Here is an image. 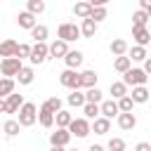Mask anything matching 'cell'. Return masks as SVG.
Listing matches in <instances>:
<instances>
[{
	"instance_id": "obj_2",
	"label": "cell",
	"mask_w": 151,
	"mask_h": 151,
	"mask_svg": "<svg viewBox=\"0 0 151 151\" xmlns=\"http://www.w3.org/2000/svg\"><path fill=\"white\" fill-rule=\"evenodd\" d=\"M146 80H149V73L144 71V68H127L125 73H123V83L125 85H146Z\"/></svg>"
},
{
	"instance_id": "obj_24",
	"label": "cell",
	"mask_w": 151,
	"mask_h": 151,
	"mask_svg": "<svg viewBox=\"0 0 151 151\" xmlns=\"http://www.w3.org/2000/svg\"><path fill=\"white\" fill-rule=\"evenodd\" d=\"M130 66H132V59H130L127 54H118V57H116V61H113V68H116L118 73H125Z\"/></svg>"
},
{
	"instance_id": "obj_28",
	"label": "cell",
	"mask_w": 151,
	"mask_h": 151,
	"mask_svg": "<svg viewBox=\"0 0 151 151\" xmlns=\"http://www.w3.org/2000/svg\"><path fill=\"white\" fill-rule=\"evenodd\" d=\"M66 101L71 106H83L85 104V92H80V87H76V90H71V94H68Z\"/></svg>"
},
{
	"instance_id": "obj_16",
	"label": "cell",
	"mask_w": 151,
	"mask_h": 151,
	"mask_svg": "<svg viewBox=\"0 0 151 151\" xmlns=\"http://www.w3.org/2000/svg\"><path fill=\"white\" fill-rule=\"evenodd\" d=\"M94 33H97V21L92 17H85L83 24H80V35L83 38H94Z\"/></svg>"
},
{
	"instance_id": "obj_37",
	"label": "cell",
	"mask_w": 151,
	"mask_h": 151,
	"mask_svg": "<svg viewBox=\"0 0 151 151\" xmlns=\"http://www.w3.org/2000/svg\"><path fill=\"white\" fill-rule=\"evenodd\" d=\"M111 94H113V99H118V97L127 94V85H125L123 80H118V83H111Z\"/></svg>"
},
{
	"instance_id": "obj_30",
	"label": "cell",
	"mask_w": 151,
	"mask_h": 151,
	"mask_svg": "<svg viewBox=\"0 0 151 151\" xmlns=\"http://www.w3.org/2000/svg\"><path fill=\"white\" fill-rule=\"evenodd\" d=\"M19 120H14V118H9V120H5L2 123V132L7 134V137H14V134H19Z\"/></svg>"
},
{
	"instance_id": "obj_32",
	"label": "cell",
	"mask_w": 151,
	"mask_h": 151,
	"mask_svg": "<svg viewBox=\"0 0 151 151\" xmlns=\"http://www.w3.org/2000/svg\"><path fill=\"white\" fill-rule=\"evenodd\" d=\"M146 21H149V12L139 7V9L132 14V26H146Z\"/></svg>"
},
{
	"instance_id": "obj_6",
	"label": "cell",
	"mask_w": 151,
	"mask_h": 151,
	"mask_svg": "<svg viewBox=\"0 0 151 151\" xmlns=\"http://www.w3.org/2000/svg\"><path fill=\"white\" fill-rule=\"evenodd\" d=\"M57 35L61 38V40H66V42H71V40H78L80 38V26H76V24H59V28H57Z\"/></svg>"
},
{
	"instance_id": "obj_34",
	"label": "cell",
	"mask_w": 151,
	"mask_h": 151,
	"mask_svg": "<svg viewBox=\"0 0 151 151\" xmlns=\"http://www.w3.org/2000/svg\"><path fill=\"white\" fill-rule=\"evenodd\" d=\"M85 101H101V90L97 87V85H92V87H85Z\"/></svg>"
},
{
	"instance_id": "obj_41",
	"label": "cell",
	"mask_w": 151,
	"mask_h": 151,
	"mask_svg": "<svg viewBox=\"0 0 151 151\" xmlns=\"http://www.w3.org/2000/svg\"><path fill=\"white\" fill-rule=\"evenodd\" d=\"M109 149H111V151H123V149H125V142L118 139V137H113V139L109 142Z\"/></svg>"
},
{
	"instance_id": "obj_22",
	"label": "cell",
	"mask_w": 151,
	"mask_h": 151,
	"mask_svg": "<svg viewBox=\"0 0 151 151\" xmlns=\"http://www.w3.org/2000/svg\"><path fill=\"white\" fill-rule=\"evenodd\" d=\"M109 50H111L113 57H118V54H127V42H125L123 38H116V40H111Z\"/></svg>"
},
{
	"instance_id": "obj_26",
	"label": "cell",
	"mask_w": 151,
	"mask_h": 151,
	"mask_svg": "<svg viewBox=\"0 0 151 151\" xmlns=\"http://www.w3.org/2000/svg\"><path fill=\"white\" fill-rule=\"evenodd\" d=\"M71 120H73V116H71L68 111H64V109H59V111L54 113V123H57V127H68Z\"/></svg>"
},
{
	"instance_id": "obj_47",
	"label": "cell",
	"mask_w": 151,
	"mask_h": 151,
	"mask_svg": "<svg viewBox=\"0 0 151 151\" xmlns=\"http://www.w3.org/2000/svg\"><path fill=\"white\" fill-rule=\"evenodd\" d=\"M146 12H149V19H151V7H149V9H146Z\"/></svg>"
},
{
	"instance_id": "obj_19",
	"label": "cell",
	"mask_w": 151,
	"mask_h": 151,
	"mask_svg": "<svg viewBox=\"0 0 151 151\" xmlns=\"http://www.w3.org/2000/svg\"><path fill=\"white\" fill-rule=\"evenodd\" d=\"M132 101L134 104H144V101H149V90L144 87V85H132Z\"/></svg>"
},
{
	"instance_id": "obj_48",
	"label": "cell",
	"mask_w": 151,
	"mask_h": 151,
	"mask_svg": "<svg viewBox=\"0 0 151 151\" xmlns=\"http://www.w3.org/2000/svg\"><path fill=\"white\" fill-rule=\"evenodd\" d=\"M149 45H151V42H149Z\"/></svg>"
},
{
	"instance_id": "obj_12",
	"label": "cell",
	"mask_w": 151,
	"mask_h": 151,
	"mask_svg": "<svg viewBox=\"0 0 151 151\" xmlns=\"http://www.w3.org/2000/svg\"><path fill=\"white\" fill-rule=\"evenodd\" d=\"M134 125H137V118H134L132 111H120L118 113V127L120 130H134Z\"/></svg>"
},
{
	"instance_id": "obj_1",
	"label": "cell",
	"mask_w": 151,
	"mask_h": 151,
	"mask_svg": "<svg viewBox=\"0 0 151 151\" xmlns=\"http://www.w3.org/2000/svg\"><path fill=\"white\" fill-rule=\"evenodd\" d=\"M17 113H19L17 120H19L21 127H31V125L38 120V109H35V104H31V101H24V104L19 106Z\"/></svg>"
},
{
	"instance_id": "obj_7",
	"label": "cell",
	"mask_w": 151,
	"mask_h": 151,
	"mask_svg": "<svg viewBox=\"0 0 151 151\" xmlns=\"http://www.w3.org/2000/svg\"><path fill=\"white\" fill-rule=\"evenodd\" d=\"M31 64H42L45 59H50V52H47V42L45 40H35V45L31 47Z\"/></svg>"
},
{
	"instance_id": "obj_42",
	"label": "cell",
	"mask_w": 151,
	"mask_h": 151,
	"mask_svg": "<svg viewBox=\"0 0 151 151\" xmlns=\"http://www.w3.org/2000/svg\"><path fill=\"white\" fill-rule=\"evenodd\" d=\"M134 149H137V151H151V144H146V142H139Z\"/></svg>"
},
{
	"instance_id": "obj_17",
	"label": "cell",
	"mask_w": 151,
	"mask_h": 151,
	"mask_svg": "<svg viewBox=\"0 0 151 151\" xmlns=\"http://www.w3.org/2000/svg\"><path fill=\"white\" fill-rule=\"evenodd\" d=\"M83 52H78V50H68L66 54H64V61H66V66L68 68H78L80 64H83Z\"/></svg>"
},
{
	"instance_id": "obj_38",
	"label": "cell",
	"mask_w": 151,
	"mask_h": 151,
	"mask_svg": "<svg viewBox=\"0 0 151 151\" xmlns=\"http://www.w3.org/2000/svg\"><path fill=\"white\" fill-rule=\"evenodd\" d=\"M132 106H134V101H132V97H130V94L118 97V109H120V111H132Z\"/></svg>"
},
{
	"instance_id": "obj_45",
	"label": "cell",
	"mask_w": 151,
	"mask_h": 151,
	"mask_svg": "<svg viewBox=\"0 0 151 151\" xmlns=\"http://www.w3.org/2000/svg\"><path fill=\"white\" fill-rule=\"evenodd\" d=\"M87 2H90V5H106L109 0H87Z\"/></svg>"
},
{
	"instance_id": "obj_43",
	"label": "cell",
	"mask_w": 151,
	"mask_h": 151,
	"mask_svg": "<svg viewBox=\"0 0 151 151\" xmlns=\"http://www.w3.org/2000/svg\"><path fill=\"white\" fill-rule=\"evenodd\" d=\"M144 71L151 76V57H146V59H144Z\"/></svg>"
},
{
	"instance_id": "obj_13",
	"label": "cell",
	"mask_w": 151,
	"mask_h": 151,
	"mask_svg": "<svg viewBox=\"0 0 151 151\" xmlns=\"http://www.w3.org/2000/svg\"><path fill=\"white\" fill-rule=\"evenodd\" d=\"M17 24H19V28H26V31H31V28H33L38 21H35V14L26 9V12H19V14H17Z\"/></svg>"
},
{
	"instance_id": "obj_25",
	"label": "cell",
	"mask_w": 151,
	"mask_h": 151,
	"mask_svg": "<svg viewBox=\"0 0 151 151\" xmlns=\"http://www.w3.org/2000/svg\"><path fill=\"white\" fill-rule=\"evenodd\" d=\"M17 80H19V85H31L33 83V68L31 66H21L19 73H17Z\"/></svg>"
},
{
	"instance_id": "obj_36",
	"label": "cell",
	"mask_w": 151,
	"mask_h": 151,
	"mask_svg": "<svg viewBox=\"0 0 151 151\" xmlns=\"http://www.w3.org/2000/svg\"><path fill=\"white\" fill-rule=\"evenodd\" d=\"M90 17H92L97 24H99V21H104V19H106V5H92Z\"/></svg>"
},
{
	"instance_id": "obj_49",
	"label": "cell",
	"mask_w": 151,
	"mask_h": 151,
	"mask_svg": "<svg viewBox=\"0 0 151 151\" xmlns=\"http://www.w3.org/2000/svg\"><path fill=\"white\" fill-rule=\"evenodd\" d=\"M0 127H2V125H0Z\"/></svg>"
},
{
	"instance_id": "obj_33",
	"label": "cell",
	"mask_w": 151,
	"mask_h": 151,
	"mask_svg": "<svg viewBox=\"0 0 151 151\" xmlns=\"http://www.w3.org/2000/svg\"><path fill=\"white\" fill-rule=\"evenodd\" d=\"M47 26H42V24H35L33 28H31V38L33 40H47Z\"/></svg>"
},
{
	"instance_id": "obj_10",
	"label": "cell",
	"mask_w": 151,
	"mask_h": 151,
	"mask_svg": "<svg viewBox=\"0 0 151 151\" xmlns=\"http://www.w3.org/2000/svg\"><path fill=\"white\" fill-rule=\"evenodd\" d=\"M132 38H134L137 45H144V47L151 42V33H149L146 26H132Z\"/></svg>"
},
{
	"instance_id": "obj_9",
	"label": "cell",
	"mask_w": 151,
	"mask_h": 151,
	"mask_svg": "<svg viewBox=\"0 0 151 151\" xmlns=\"http://www.w3.org/2000/svg\"><path fill=\"white\" fill-rule=\"evenodd\" d=\"M47 52H50L52 59H64V54L68 52V42L59 38V40H54L52 45H47Z\"/></svg>"
},
{
	"instance_id": "obj_27",
	"label": "cell",
	"mask_w": 151,
	"mask_h": 151,
	"mask_svg": "<svg viewBox=\"0 0 151 151\" xmlns=\"http://www.w3.org/2000/svg\"><path fill=\"white\" fill-rule=\"evenodd\" d=\"M17 45L19 42H14V40H2L0 42V57H14L17 54Z\"/></svg>"
},
{
	"instance_id": "obj_4",
	"label": "cell",
	"mask_w": 151,
	"mask_h": 151,
	"mask_svg": "<svg viewBox=\"0 0 151 151\" xmlns=\"http://www.w3.org/2000/svg\"><path fill=\"white\" fill-rule=\"evenodd\" d=\"M68 130H71V134H76L78 139L87 137V134L92 132V127H90V118H73V120L68 123Z\"/></svg>"
},
{
	"instance_id": "obj_44",
	"label": "cell",
	"mask_w": 151,
	"mask_h": 151,
	"mask_svg": "<svg viewBox=\"0 0 151 151\" xmlns=\"http://www.w3.org/2000/svg\"><path fill=\"white\" fill-rule=\"evenodd\" d=\"M139 7H142V9H149V7H151V0H139Z\"/></svg>"
},
{
	"instance_id": "obj_23",
	"label": "cell",
	"mask_w": 151,
	"mask_h": 151,
	"mask_svg": "<svg viewBox=\"0 0 151 151\" xmlns=\"http://www.w3.org/2000/svg\"><path fill=\"white\" fill-rule=\"evenodd\" d=\"M127 57H130L132 61H144L149 54H146V47H144V45H134L132 50L127 47Z\"/></svg>"
},
{
	"instance_id": "obj_40",
	"label": "cell",
	"mask_w": 151,
	"mask_h": 151,
	"mask_svg": "<svg viewBox=\"0 0 151 151\" xmlns=\"http://www.w3.org/2000/svg\"><path fill=\"white\" fill-rule=\"evenodd\" d=\"M17 57H19V59H26V57H31V45H26V42H19V45H17Z\"/></svg>"
},
{
	"instance_id": "obj_29",
	"label": "cell",
	"mask_w": 151,
	"mask_h": 151,
	"mask_svg": "<svg viewBox=\"0 0 151 151\" xmlns=\"http://www.w3.org/2000/svg\"><path fill=\"white\" fill-rule=\"evenodd\" d=\"M83 113H85V118L94 120V118L99 116V104H97V101H85V104H83Z\"/></svg>"
},
{
	"instance_id": "obj_3",
	"label": "cell",
	"mask_w": 151,
	"mask_h": 151,
	"mask_svg": "<svg viewBox=\"0 0 151 151\" xmlns=\"http://www.w3.org/2000/svg\"><path fill=\"white\" fill-rule=\"evenodd\" d=\"M24 64H21V59L14 54V57H2V61H0V73L2 76H17L19 73V68H21Z\"/></svg>"
},
{
	"instance_id": "obj_21",
	"label": "cell",
	"mask_w": 151,
	"mask_h": 151,
	"mask_svg": "<svg viewBox=\"0 0 151 151\" xmlns=\"http://www.w3.org/2000/svg\"><path fill=\"white\" fill-rule=\"evenodd\" d=\"M38 123H40L42 127H52V125H54V113H52L50 109L40 106V111H38Z\"/></svg>"
},
{
	"instance_id": "obj_14",
	"label": "cell",
	"mask_w": 151,
	"mask_h": 151,
	"mask_svg": "<svg viewBox=\"0 0 151 151\" xmlns=\"http://www.w3.org/2000/svg\"><path fill=\"white\" fill-rule=\"evenodd\" d=\"M99 113H101V116H106V118H113V116H118V113H120V109H118V101H113V99L99 101Z\"/></svg>"
},
{
	"instance_id": "obj_15",
	"label": "cell",
	"mask_w": 151,
	"mask_h": 151,
	"mask_svg": "<svg viewBox=\"0 0 151 151\" xmlns=\"http://www.w3.org/2000/svg\"><path fill=\"white\" fill-rule=\"evenodd\" d=\"M90 127L94 130V134H106V132L111 130V118H106V116H101V113H99Z\"/></svg>"
},
{
	"instance_id": "obj_35",
	"label": "cell",
	"mask_w": 151,
	"mask_h": 151,
	"mask_svg": "<svg viewBox=\"0 0 151 151\" xmlns=\"http://www.w3.org/2000/svg\"><path fill=\"white\" fill-rule=\"evenodd\" d=\"M26 9L33 12V14L38 17V14L45 12V0H26Z\"/></svg>"
},
{
	"instance_id": "obj_20",
	"label": "cell",
	"mask_w": 151,
	"mask_h": 151,
	"mask_svg": "<svg viewBox=\"0 0 151 151\" xmlns=\"http://www.w3.org/2000/svg\"><path fill=\"white\" fill-rule=\"evenodd\" d=\"M90 12H92V5L87 0H76V5H73V14L76 17L85 19V17H90Z\"/></svg>"
},
{
	"instance_id": "obj_5",
	"label": "cell",
	"mask_w": 151,
	"mask_h": 151,
	"mask_svg": "<svg viewBox=\"0 0 151 151\" xmlns=\"http://www.w3.org/2000/svg\"><path fill=\"white\" fill-rule=\"evenodd\" d=\"M59 83L64 87H68V90H76V87H80V73L76 68H68L66 66V71L59 73Z\"/></svg>"
},
{
	"instance_id": "obj_18",
	"label": "cell",
	"mask_w": 151,
	"mask_h": 151,
	"mask_svg": "<svg viewBox=\"0 0 151 151\" xmlns=\"http://www.w3.org/2000/svg\"><path fill=\"white\" fill-rule=\"evenodd\" d=\"M97 80H99V73L92 71V68L80 73V87H92V85H97Z\"/></svg>"
},
{
	"instance_id": "obj_31",
	"label": "cell",
	"mask_w": 151,
	"mask_h": 151,
	"mask_svg": "<svg viewBox=\"0 0 151 151\" xmlns=\"http://www.w3.org/2000/svg\"><path fill=\"white\" fill-rule=\"evenodd\" d=\"M9 92H14V78L5 76V78H0V97H7Z\"/></svg>"
},
{
	"instance_id": "obj_8",
	"label": "cell",
	"mask_w": 151,
	"mask_h": 151,
	"mask_svg": "<svg viewBox=\"0 0 151 151\" xmlns=\"http://www.w3.org/2000/svg\"><path fill=\"white\" fill-rule=\"evenodd\" d=\"M68 142H71V130L68 127H57V132L50 134V144L54 149H64Z\"/></svg>"
},
{
	"instance_id": "obj_39",
	"label": "cell",
	"mask_w": 151,
	"mask_h": 151,
	"mask_svg": "<svg viewBox=\"0 0 151 151\" xmlns=\"http://www.w3.org/2000/svg\"><path fill=\"white\" fill-rule=\"evenodd\" d=\"M42 106H45V109H50L52 113H57V111L61 109V99H59V97H50V99H47Z\"/></svg>"
},
{
	"instance_id": "obj_46",
	"label": "cell",
	"mask_w": 151,
	"mask_h": 151,
	"mask_svg": "<svg viewBox=\"0 0 151 151\" xmlns=\"http://www.w3.org/2000/svg\"><path fill=\"white\" fill-rule=\"evenodd\" d=\"M0 113H5V97H0Z\"/></svg>"
},
{
	"instance_id": "obj_11",
	"label": "cell",
	"mask_w": 151,
	"mask_h": 151,
	"mask_svg": "<svg viewBox=\"0 0 151 151\" xmlns=\"http://www.w3.org/2000/svg\"><path fill=\"white\" fill-rule=\"evenodd\" d=\"M21 104H24V97H21V94L9 92V94L5 97V113H17Z\"/></svg>"
}]
</instances>
